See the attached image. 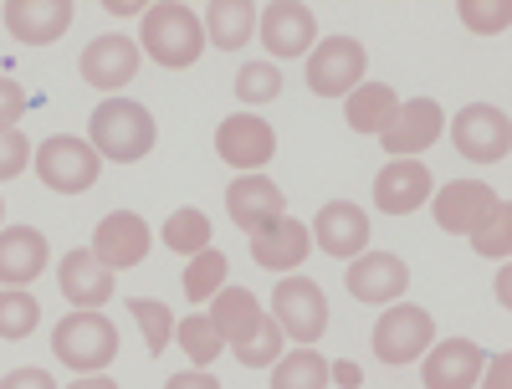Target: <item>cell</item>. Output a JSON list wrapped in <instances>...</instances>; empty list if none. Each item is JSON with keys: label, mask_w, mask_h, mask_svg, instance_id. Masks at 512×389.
I'll return each instance as SVG.
<instances>
[{"label": "cell", "mask_w": 512, "mask_h": 389, "mask_svg": "<svg viewBox=\"0 0 512 389\" xmlns=\"http://www.w3.org/2000/svg\"><path fill=\"white\" fill-rule=\"evenodd\" d=\"M226 272H231L226 251L205 246L200 256H190V267H185V297H190V302H205V297H216V292L226 287Z\"/></svg>", "instance_id": "obj_31"}, {"label": "cell", "mask_w": 512, "mask_h": 389, "mask_svg": "<svg viewBox=\"0 0 512 389\" xmlns=\"http://www.w3.org/2000/svg\"><path fill=\"white\" fill-rule=\"evenodd\" d=\"M36 323H41V302L26 287H6V292H0V338L21 343V338L36 333Z\"/></svg>", "instance_id": "obj_30"}, {"label": "cell", "mask_w": 512, "mask_h": 389, "mask_svg": "<svg viewBox=\"0 0 512 389\" xmlns=\"http://www.w3.org/2000/svg\"><path fill=\"white\" fill-rule=\"evenodd\" d=\"M26 108H31L26 88H21L16 77H6V72H0V134H11V128L26 118Z\"/></svg>", "instance_id": "obj_36"}, {"label": "cell", "mask_w": 512, "mask_h": 389, "mask_svg": "<svg viewBox=\"0 0 512 389\" xmlns=\"http://www.w3.org/2000/svg\"><path fill=\"white\" fill-rule=\"evenodd\" d=\"M226 215L251 236V231H262L267 221H277V215H287V195L267 175H236L226 185Z\"/></svg>", "instance_id": "obj_20"}, {"label": "cell", "mask_w": 512, "mask_h": 389, "mask_svg": "<svg viewBox=\"0 0 512 389\" xmlns=\"http://www.w3.org/2000/svg\"><path fill=\"white\" fill-rule=\"evenodd\" d=\"M67 389H118L108 374H77V384H67Z\"/></svg>", "instance_id": "obj_43"}, {"label": "cell", "mask_w": 512, "mask_h": 389, "mask_svg": "<svg viewBox=\"0 0 512 389\" xmlns=\"http://www.w3.org/2000/svg\"><path fill=\"white\" fill-rule=\"evenodd\" d=\"M216 154L231 169H241V175H256V169L272 164V154H277V128L262 113H231L216 128Z\"/></svg>", "instance_id": "obj_9"}, {"label": "cell", "mask_w": 512, "mask_h": 389, "mask_svg": "<svg viewBox=\"0 0 512 389\" xmlns=\"http://www.w3.org/2000/svg\"><path fill=\"white\" fill-rule=\"evenodd\" d=\"M272 318L292 343L313 349V343L328 333V297L313 277H282L277 292H272Z\"/></svg>", "instance_id": "obj_6"}, {"label": "cell", "mask_w": 512, "mask_h": 389, "mask_svg": "<svg viewBox=\"0 0 512 389\" xmlns=\"http://www.w3.org/2000/svg\"><path fill=\"white\" fill-rule=\"evenodd\" d=\"M277 93H282L277 62H241V72H236V98L241 103H277Z\"/></svg>", "instance_id": "obj_35"}, {"label": "cell", "mask_w": 512, "mask_h": 389, "mask_svg": "<svg viewBox=\"0 0 512 389\" xmlns=\"http://www.w3.org/2000/svg\"><path fill=\"white\" fill-rule=\"evenodd\" d=\"M267 313H262V302H256V292H246V287H221L216 297H210V323H216V333H221V343H236L262 323Z\"/></svg>", "instance_id": "obj_25"}, {"label": "cell", "mask_w": 512, "mask_h": 389, "mask_svg": "<svg viewBox=\"0 0 512 389\" xmlns=\"http://www.w3.org/2000/svg\"><path fill=\"white\" fill-rule=\"evenodd\" d=\"M200 26L210 36V47L241 52L246 41H251V31H256V6H251V0H210Z\"/></svg>", "instance_id": "obj_26"}, {"label": "cell", "mask_w": 512, "mask_h": 389, "mask_svg": "<svg viewBox=\"0 0 512 389\" xmlns=\"http://www.w3.org/2000/svg\"><path fill=\"white\" fill-rule=\"evenodd\" d=\"M461 16L472 31H507V6H477V0H461Z\"/></svg>", "instance_id": "obj_38"}, {"label": "cell", "mask_w": 512, "mask_h": 389, "mask_svg": "<svg viewBox=\"0 0 512 389\" xmlns=\"http://www.w3.org/2000/svg\"><path fill=\"white\" fill-rule=\"evenodd\" d=\"M344 287L359 302H369V308H390V302H400L405 287H410V267L395 251H359L344 272Z\"/></svg>", "instance_id": "obj_10"}, {"label": "cell", "mask_w": 512, "mask_h": 389, "mask_svg": "<svg viewBox=\"0 0 512 389\" xmlns=\"http://www.w3.org/2000/svg\"><path fill=\"white\" fill-rule=\"evenodd\" d=\"M128 313H134V323L144 328L149 354H164L169 338H175V318H169L164 302H159V297H134V302H128Z\"/></svg>", "instance_id": "obj_34"}, {"label": "cell", "mask_w": 512, "mask_h": 389, "mask_svg": "<svg viewBox=\"0 0 512 389\" xmlns=\"http://www.w3.org/2000/svg\"><path fill=\"white\" fill-rule=\"evenodd\" d=\"M52 262V246L36 226H6L0 231V282L6 287H26L47 272Z\"/></svg>", "instance_id": "obj_22"}, {"label": "cell", "mask_w": 512, "mask_h": 389, "mask_svg": "<svg viewBox=\"0 0 512 389\" xmlns=\"http://www.w3.org/2000/svg\"><path fill=\"white\" fill-rule=\"evenodd\" d=\"M364 47L354 36H328L308 52V88L318 98H349L364 82Z\"/></svg>", "instance_id": "obj_8"}, {"label": "cell", "mask_w": 512, "mask_h": 389, "mask_svg": "<svg viewBox=\"0 0 512 389\" xmlns=\"http://www.w3.org/2000/svg\"><path fill=\"white\" fill-rule=\"evenodd\" d=\"M6 31L16 41H26V47H52V41L67 36L72 26V0H6Z\"/></svg>", "instance_id": "obj_17"}, {"label": "cell", "mask_w": 512, "mask_h": 389, "mask_svg": "<svg viewBox=\"0 0 512 389\" xmlns=\"http://www.w3.org/2000/svg\"><path fill=\"white\" fill-rule=\"evenodd\" d=\"M88 144L98 149V159L113 164H139L154 149V113L144 103H128V98H108L93 108L88 123Z\"/></svg>", "instance_id": "obj_1"}, {"label": "cell", "mask_w": 512, "mask_h": 389, "mask_svg": "<svg viewBox=\"0 0 512 389\" xmlns=\"http://www.w3.org/2000/svg\"><path fill=\"white\" fill-rule=\"evenodd\" d=\"M492 205H497V195H492V185H482V180H451V185H441V190L431 195L436 226H441L446 236H472V226L482 221Z\"/></svg>", "instance_id": "obj_21"}, {"label": "cell", "mask_w": 512, "mask_h": 389, "mask_svg": "<svg viewBox=\"0 0 512 389\" xmlns=\"http://www.w3.org/2000/svg\"><path fill=\"white\" fill-rule=\"evenodd\" d=\"M431 195H436V180L420 159H390L374 175V210L384 215H415Z\"/></svg>", "instance_id": "obj_14"}, {"label": "cell", "mask_w": 512, "mask_h": 389, "mask_svg": "<svg viewBox=\"0 0 512 389\" xmlns=\"http://www.w3.org/2000/svg\"><path fill=\"white\" fill-rule=\"evenodd\" d=\"M313 251V236L303 221H292V215H277V221H267L262 231H251V262L262 272H292L303 267Z\"/></svg>", "instance_id": "obj_18"}, {"label": "cell", "mask_w": 512, "mask_h": 389, "mask_svg": "<svg viewBox=\"0 0 512 389\" xmlns=\"http://www.w3.org/2000/svg\"><path fill=\"white\" fill-rule=\"evenodd\" d=\"M472 246H477V256H487V262H507L512 256V205L507 200H497L472 226Z\"/></svg>", "instance_id": "obj_29"}, {"label": "cell", "mask_w": 512, "mask_h": 389, "mask_svg": "<svg viewBox=\"0 0 512 389\" xmlns=\"http://www.w3.org/2000/svg\"><path fill=\"white\" fill-rule=\"evenodd\" d=\"M436 343V318L415 308V302H390L374 323V359L379 364H410Z\"/></svg>", "instance_id": "obj_5"}, {"label": "cell", "mask_w": 512, "mask_h": 389, "mask_svg": "<svg viewBox=\"0 0 512 389\" xmlns=\"http://www.w3.org/2000/svg\"><path fill=\"white\" fill-rule=\"evenodd\" d=\"M328 256H338V262H354L359 251H369V215L354 205V200H328L318 210V221L308 231Z\"/></svg>", "instance_id": "obj_19"}, {"label": "cell", "mask_w": 512, "mask_h": 389, "mask_svg": "<svg viewBox=\"0 0 512 389\" xmlns=\"http://www.w3.org/2000/svg\"><path fill=\"white\" fill-rule=\"evenodd\" d=\"M164 389H221V379L210 374V369H185V374H175Z\"/></svg>", "instance_id": "obj_41"}, {"label": "cell", "mask_w": 512, "mask_h": 389, "mask_svg": "<svg viewBox=\"0 0 512 389\" xmlns=\"http://www.w3.org/2000/svg\"><path fill=\"white\" fill-rule=\"evenodd\" d=\"M256 31H262L272 57H308L318 47V21L297 0H272L267 11H256Z\"/></svg>", "instance_id": "obj_13"}, {"label": "cell", "mask_w": 512, "mask_h": 389, "mask_svg": "<svg viewBox=\"0 0 512 389\" xmlns=\"http://www.w3.org/2000/svg\"><path fill=\"white\" fill-rule=\"evenodd\" d=\"M231 354L241 359V369H272L282 359V328H277V318H262Z\"/></svg>", "instance_id": "obj_32"}, {"label": "cell", "mask_w": 512, "mask_h": 389, "mask_svg": "<svg viewBox=\"0 0 512 389\" xmlns=\"http://www.w3.org/2000/svg\"><path fill=\"white\" fill-rule=\"evenodd\" d=\"M98 169H103L98 149L77 134H57L36 149V180L57 195H88L98 185Z\"/></svg>", "instance_id": "obj_4"}, {"label": "cell", "mask_w": 512, "mask_h": 389, "mask_svg": "<svg viewBox=\"0 0 512 389\" xmlns=\"http://www.w3.org/2000/svg\"><path fill=\"white\" fill-rule=\"evenodd\" d=\"M441 128H446V113H441L436 98H410V103H400L395 123L384 128L379 139H384V149H390L395 159H415V154H425L441 139Z\"/></svg>", "instance_id": "obj_16"}, {"label": "cell", "mask_w": 512, "mask_h": 389, "mask_svg": "<svg viewBox=\"0 0 512 389\" xmlns=\"http://www.w3.org/2000/svg\"><path fill=\"white\" fill-rule=\"evenodd\" d=\"M507 379H512V359L507 354H497L492 364H482V389H512Z\"/></svg>", "instance_id": "obj_40"}, {"label": "cell", "mask_w": 512, "mask_h": 389, "mask_svg": "<svg viewBox=\"0 0 512 389\" xmlns=\"http://www.w3.org/2000/svg\"><path fill=\"white\" fill-rule=\"evenodd\" d=\"M328 379H333L338 389H359V384H364L359 364H349V359H338V364H328Z\"/></svg>", "instance_id": "obj_42"}, {"label": "cell", "mask_w": 512, "mask_h": 389, "mask_svg": "<svg viewBox=\"0 0 512 389\" xmlns=\"http://www.w3.org/2000/svg\"><path fill=\"white\" fill-rule=\"evenodd\" d=\"M57 287H62V297L72 302V308H103V302L113 297V272L93 251L72 246L62 256V267H57Z\"/></svg>", "instance_id": "obj_23"}, {"label": "cell", "mask_w": 512, "mask_h": 389, "mask_svg": "<svg viewBox=\"0 0 512 389\" xmlns=\"http://www.w3.org/2000/svg\"><path fill=\"white\" fill-rule=\"evenodd\" d=\"M77 72H82V82H88V88L118 93V88H128V82H134V72H139V47H134L128 36H118V31L93 36L88 47H82V57H77Z\"/></svg>", "instance_id": "obj_12"}, {"label": "cell", "mask_w": 512, "mask_h": 389, "mask_svg": "<svg viewBox=\"0 0 512 389\" xmlns=\"http://www.w3.org/2000/svg\"><path fill=\"white\" fill-rule=\"evenodd\" d=\"M0 215H6V205H0Z\"/></svg>", "instance_id": "obj_45"}, {"label": "cell", "mask_w": 512, "mask_h": 389, "mask_svg": "<svg viewBox=\"0 0 512 389\" xmlns=\"http://www.w3.org/2000/svg\"><path fill=\"white\" fill-rule=\"evenodd\" d=\"M26 164H31V139L26 134H0V180H16L26 175Z\"/></svg>", "instance_id": "obj_37"}, {"label": "cell", "mask_w": 512, "mask_h": 389, "mask_svg": "<svg viewBox=\"0 0 512 389\" xmlns=\"http://www.w3.org/2000/svg\"><path fill=\"white\" fill-rule=\"evenodd\" d=\"M149 246H154V231H149V221L144 215H134V210H113V215H103L98 221V236H93V256L118 277V272H128V267H139L144 256H149Z\"/></svg>", "instance_id": "obj_11"}, {"label": "cell", "mask_w": 512, "mask_h": 389, "mask_svg": "<svg viewBox=\"0 0 512 389\" xmlns=\"http://www.w3.org/2000/svg\"><path fill=\"white\" fill-rule=\"evenodd\" d=\"M108 11H113V16H134L139 6H134V0H108Z\"/></svg>", "instance_id": "obj_44"}, {"label": "cell", "mask_w": 512, "mask_h": 389, "mask_svg": "<svg viewBox=\"0 0 512 389\" xmlns=\"http://www.w3.org/2000/svg\"><path fill=\"white\" fill-rule=\"evenodd\" d=\"M0 389H57L47 369H11L6 379H0Z\"/></svg>", "instance_id": "obj_39"}, {"label": "cell", "mask_w": 512, "mask_h": 389, "mask_svg": "<svg viewBox=\"0 0 512 389\" xmlns=\"http://www.w3.org/2000/svg\"><path fill=\"white\" fill-rule=\"evenodd\" d=\"M144 52L159 62V67H195L200 52H205V26L190 6H149L144 11Z\"/></svg>", "instance_id": "obj_3"}, {"label": "cell", "mask_w": 512, "mask_h": 389, "mask_svg": "<svg viewBox=\"0 0 512 389\" xmlns=\"http://www.w3.org/2000/svg\"><path fill=\"white\" fill-rule=\"evenodd\" d=\"M451 144H456L461 159H472V164H497L512 149V123L492 103H466L451 118Z\"/></svg>", "instance_id": "obj_7"}, {"label": "cell", "mask_w": 512, "mask_h": 389, "mask_svg": "<svg viewBox=\"0 0 512 389\" xmlns=\"http://www.w3.org/2000/svg\"><path fill=\"white\" fill-rule=\"evenodd\" d=\"M175 338H180V349L190 354V364H195V369H210V359H216V354L226 349L221 333H216V323H210L205 313H195V318L175 323Z\"/></svg>", "instance_id": "obj_33"}, {"label": "cell", "mask_w": 512, "mask_h": 389, "mask_svg": "<svg viewBox=\"0 0 512 389\" xmlns=\"http://www.w3.org/2000/svg\"><path fill=\"white\" fill-rule=\"evenodd\" d=\"M52 354L77 374H103L118 359V328L98 308H77L52 328Z\"/></svg>", "instance_id": "obj_2"}, {"label": "cell", "mask_w": 512, "mask_h": 389, "mask_svg": "<svg viewBox=\"0 0 512 389\" xmlns=\"http://www.w3.org/2000/svg\"><path fill=\"white\" fill-rule=\"evenodd\" d=\"M272 389H328V359L318 349H297L272 364Z\"/></svg>", "instance_id": "obj_27"}, {"label": "cell", "mask_w": 512, "mask_h": 389, "mask_svg": "<svg viewBox=\"0 0 512 389\" xmlns=\"http://www.w3.org/2000/svg\"><path fill=\"white\" fill-rule=\"evenodd\" d=\"M420 379L425 389H477L482 379V364L487 354L477 349L472 338H446V343H431V349L420 354Z\"/></svg>", "instance_id": "obj_15"}, {"label": "cell", "mask_w": 512, "mask_h": 389, "mask_svg": "<svg viewBox=\"0 0 512 389\" xmlns=\"http://www.w3.org/2000/svg\"><path fill=\"white\" fill-rule=\"evenodd\" d=\"M395 113H400V98H395V88L390 82H359V88L344 98V118H349V128L354 134H384V128L395 123Z\"/></svg>", "instance_id": "obj_24"}, {"label": "cell", "mask_w": 512, "mask_h": 389, "mask_svg": "<svg viewBox=\"0 0 512 389\" xmlns=\"http://www.w3.org/2000/svg\"><path fill=\"white\" fill-rule=\"evenodd\" d=\"M210 246V215L205 210H195V205H185V210H175L164 221V251H175V256H200Z\"/></svg>", "instance_id": "obj_28"}]
</instances>
